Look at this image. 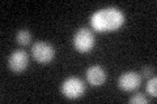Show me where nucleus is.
Listing matches in <instances>:
<instances>
[{"mask_svg":"<svg viewBox=\"0 0 157 104\" xmlns=\"http://www.w3.org/2000/svg\"><path fill=\"white\" fill-rule=\"evenodd\" d=\"M29 65V56L26 51L24 49H17L13 51L8 57V66L14 73L24 72Z\"/></svg>","mask_w":157,"mask_h":104,"instance_id":"39448f33","label":"nucleus"},{"mask_svg":"<svg viewBox=\"0 0 157 104\" xmlns=\"http://www.w3.org/2000/svg\"><path fill=\"white\" fill-rule=\"evenodd\" d=\"M141 83V77L136 72H126L118 80V86L123 91H134Z\"/></svg>","mask_w":157,"mask_h":104,"instance_id":"423d86ee","label":"nucleus"},{"mask_svg":"<svg viewBox=\"0 0 157 104\" xmlns=\"http://www.w3.org/2000/svg\"><path fill=\"white\" fill-rule=\"evenodd\" d=\"M130 103H132V104H145V103H148V99H147L143 94H135L134 96H131L130 98V100H128Z\"/></svg>","mask_w":157,"mask_h":104,"instance_id":"9d476101","label":"nucleus"},{"mask_svg":"<svg viewBox=\"0 0 157 104\" xmlns=\"http://www.w3.org/2000/svg\"><path fill=\"white\" fill-rule=\"evenodd\" d=\"M94 43H96L94 34L86 27L78 29L75 33V35H73V46L81 53L92 51V48L94 47Z\"/></svg>","mask_w":157,"mask_h":104,"instance_id":"f03ea898","label":"nucleus"},{"mask_svg":"<svg viewBox=\"0 0 157 104\" xmlns=\"http://www.w3.org/2000/svg\"><path fill=\"white\" fill-rule=\"evenodd\" d=\"M124 22V14L121 9L109 7L92 14L90 25L97 31H114Z\"/></svg>","mask_w":157,"mask_h":104,"instance_id":"f257e3e1","label":"nucleus"},{"mask_svg":"<svg viewBox=\"0 0 157 104\" xmlns=\"http://www.w3.org/2000/svg\"><path fill=\"white\" fill-rule=\"evenodd\" d=\"M145 90H147V92H148L149 95H152L153 98L157 95V78H156V77L149 78L148 83H147Z\"/></svg>","mask_w":157,"mask_h":104,"instance_id":"1a4fd4ad","label":"nucleus"},{"mask_svg":"<svg viewBox=\"0 0 157 104\" xmlns=\"http://www.w3.org/2000/svg\"><path fill=\"white\" fill-rule=\"evenodd\" d=\"M62 94L68 99H77L85 92V85L80 78L70 77L62 83Z\"/></svg>","mask_w":157,"mask_h":104,"instance_id":"7ed1b4c3","label":"nucleus"},{"mask_svg":"<svg viewBox=\"0 0 157 104\" xmlns=\"http://www.w3.org/2000/svg\"><path fill=\"white\" fill-rule=\"evenodd\" d=\"M86 80L92 86H101L106 81V72L100 65H93L86 69Z\"/></svg>","mask_w":157,"mask_h":104,"instance_id":"0eeeda50","label":"nucleus"},{"mask_svg":"<svg viewBox=\"0 0 157 104\" xmlns=\"http://www.w3.org/2000/svg\"><path fill=\"white\" fill-rule=\"evenodd\" d=\"M32 56L38 63L48 64L55 56V49H54V47L50 43L39 41L32 46Z\"/></svg>","mask_w":157,"mask_h":104,"instance_id":"20e7f679","label":"nucleus"},{"mask_svg":"<svg viewBox=\"0 0 157 104\" xmlns=\"http://www.w3.org/2000/svg\"><path fill=\"white\" fill-rule=\"evenodd\" d=\"M16 41L18 44H21V46H28L32 41L30 31H29L28 29H21V30H18L16 34Z\"/></svg>","mask_w":157,"mask_h":104,"instance_id":"6e6552de","label":"nucleus"},{"mask_svg":"<svg viewBox=\"0 0 157 104\" xmlns=\"http://www.w3.org/2000/svg\"><path fill=\"white\" fill-rule=\"evenodd\" d=\"M152 72H153V69L149 68V66H147V68H144L143 70H141V77L151 78V77H152Z\"/></svg>","mask_w":157,"mask_h":104,"instance_id":"9b49d317","label":"nucleus"}]
</instances>
